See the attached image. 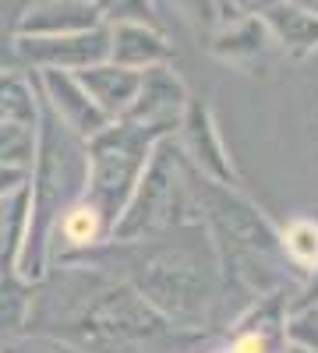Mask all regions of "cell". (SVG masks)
<instances>
[{"label": "cell", "mask_w": 318, "mask_h": 353, "mask_svg": "<svg viewBox=\"0 0 318 353\" xmlns=\"http://www.w3.org/2000/svg\"><path fill=\"white\" fill-rule=\"evenodd\" d=\"M181 14L195 25V28H206V32H216L223 25V0H177Z\"/></svg>", "instance_id": "cell-22"}, {"label": "cell", "mask_w": 318, "mask_h": 353, "mask_svg": "<svg viewBox=\"0 0 318 353\" xmlns=\"http://www.w3.org/2000/svg\"><path fill=\"white\" fill-rule=\"evenodd\" d=\"M283 251L294 265L311 272L318 265V223L315 219H294L283 230Z\"/></svg>", "instance_id": "cell-19"}, {"label": "cell", "mask_w": 318, "mask_h": 353, "mask_svg": "<svg viewBox=\"0 0 318 353\" xmlns=\"http://www.w3.org/2000/svg\"><path fill=\"white\" fill-rule=\"evenodd\" d=\"M184 209H188V176L181 166V149L166 134L152 145L124 212L110 230V241L131 244V241L159 237L163 230H177Z\"/></svg>", "instance_id": "cell-4"}, {"label": "cell", "mask_w": 318, "mask_h": 353, "mask_svg": "<svg viewBox=\"0 0 318 353\" xmlns=\"http://www.w3.org/2000/svg\"><path fill=\"white\" fill-rule=\"evenodd\" d=\"M74 78L110 121H121V117L128 113V106H131V99H135V92H138L141 71H131V68H121L113 61H103V64H92L85 71H74Z\"/></svg>", "instance_id": "cell-11"}, {"label": "cell", "mask_w": 318, "mask_h": 353, "mask_svg": "<svg viewBox=\"0 0 318 353\" xmlns=\"http://www.w3.org/2000/svg\"><path fill=\"white\" fill-rule=\"evenodd\" d=\"M36 163V128L0 121V166L28 173Z\"/></svg>", "instance_id": "cell-17"}, {"label": "cell", "mask_w": 318, "mask_h": 353, "mask_svg": "<svg viewBox=\"0 0 318 353\" xmlns=\"http://www.w3.org/2000/svg\"><path fill=\"white\" fill-rule=\"evenodd\" d=\"M106 25L96 0H32L18 25V36H64Z\"/></svg>", "instance_id": "cell-9"}, {"label": "cell", "mask_w": 318, "mask_h": 353, "mask_svg": "<svg viewBox=\"0 0 318 353\" xmlns=\"http://www.w3.org/2000/svg\"><path fill=\"white\" fill-rule=\"evenodd\" d=\"M99 14L106 25L117 21H141V25H156V8L152 0H96Z\"/></svg>", "instance_id": "cell-21"}, {"label": "cell", "mask_w": 318, "mask_h": 353, "mask_svg": "<svg viewBox=\"0 0 318 353\" xmlns=\"http://www.w3.org/2000/svg\"><path fill=\"white\" fill-rule=\"evenodd\" d=\"M0 121L4 124H39V88L36 78H25L11 68H0Z\"/></svg>", "instance_id": "cell-15"}, {"label": "cell", "mask_w": 318, "mask_h": 353, "mask_svg": "<svg viewBox=\"0 0 318 353\" xmlns=\"http://www.w3.org/2000/svg\"><path fill=\"white\" fill-rule=\"evenodd\" d=\"M25 184V173L21 170H11V166H0V194H8L14 188Z\"/></svg>", "instance_id": "cell-25"}, {"label": "cell", "mask_w": 318, "mask_h": 353, "mask_svg": "<svg viewBox=\"0 0 318 353\" xmlns=\"http://www.w3.org/2000/svg\"><path fill=\"white\" fill-rule=\"evenodd\" d=\"M32 318V290L14 276H0V332H18Z\"/></svg>", "instance_id": "cell-18"}, {"label": "cell", "mask_w": 318, "mask_h": 353, "mask_svg": "<svg viewBox=\"0 0 318 353\" xmlns=\"http://www.w3.org/2000/svg\"><path fill=\"white\" fill-rule=\"evenodd\" d=\"M184 106H188L184 81L173 74L170 64H159V68L141 71L138 92H135V99H131V106H128V113L121 117V121L135 124V128H149V131L170 134L173 124H181Z\"/></svg>", "instance_id": "cell-6"}, {"label": "cell", "mask_w": 318, "mask_h": 353, "mask_svg": "<svg viewBox=\"0 0 318 353\" xmlns=\"http://www.w3.org/2000/svg\"><path fill=\"white\" fill-rule=\"evenodd\" d=\"M262 21L269 28V36L294 53H308L318 46V11L311 8H301L294 0H279L276 8L262 14Z\"/></svg>", "instance_id": "cell-12"}, {"label": "cell", "mask_w": 318, "mask_h": 353, "mask_svg": "<svg viewBox=\"0 0 318 353\" xmlns=\"http://www.w3.org/2000/svg\"><path fill=\"white\" fill-rule=\"evenodd\" d=\"M266 36H269V28L262 18H255V14H244V18H234V21H226L219 25L216 32H212V53L223 57V61H234V64H244L248 57H258L266 50Z\"/></svg>", "instance_id": "cell-13"}, {"label": "cell", "mask_w": 318, "mask_h": 353, "mask_svg": "<svg viewBox=\"0 0 318 353\" xmlns=\"http://www.w3.org/2000/svg\"><path fill=\"white\" fill-rule=\"evenodd\" d=\"M276 4H279V0H223V14H226L223 25L230 21V14H241V18H244V14H255V18H262V14H266L269 8H276Z\"/></svg>", "instance_id": "cell-24"}, {"label": "cell", "mask_w": 318, "mask_h": 353, "mask_svg": "<svg viewBox=\"0 0 318 353\" xmlns=\"http://www.w3.org/2000/svg\"><path fill=\"white\" fill-rule=\"evenodd\" d=\"M85 293L74 307V314L46 318V329H61L68 339H78L81 346H92L96 353H146L156 350L170 336V321L149 307L131 286L99 283V290L89 293V276H81Z\"/></svg>", "instance_id": "cell-2"}, {"label": "cell", "mask_w": 318, "mask_h": 353, "mask_svg": "<svg viewBox=\"0 0 318 353\" xmlns=\"http://www.w3.org/2000/svg\"><path fill=\"white\" fill-rule=\"evenodd\" d=\"M286 336H290L301 350H318V311H304L297 314L290 325H286Z\"/></svg>", "instance_id": "cell-23"}, {"label": "cell", "mask_w": 318, "mask_h": 353, "mask_svg": "<svg viewBox=\"0 0 318 353\" xmlns=\"http://www.w3.org/2000/svg\"><path fill=\"white\" fill-rule=\"evenodd\" d=\"M181 124H184V152L195 159V166L206 173L209 181L234 188V166H230V159L223 156V145H219L209 106L198 103V99H188Z\"/></svg>", "instance_id": "cell-8"}, {"label": "cell", "mask_w": 318, "mask_h": 353, "mask_svg": "<svg viewBox=\"0 0 318 353\" xmlns=\"http://www.w3.org/2000/svg\"><path fill=\"white\" fill-rule=\"evenodd\" d=\"M32 0H0V68H11L14 57V39H18V25L28 11Z\"/></svg>", "instance_id": "cell-20"}, {"label": "cell", "mask_w": 318, "mask_h": 353, "mask_svg": "<svg viewBox=\"0 0 318 353\" xmlns=\"http://www.w3.org/2000/svg\"><path fill=\"white\" fill-rule=\"evenodd\" d=\"M141 251L131 258V290L149 307H156L173 329H201L212 304L219 301L216 258L206 244L201 223L184 230V241H131Z\"/></svg>", "instance_id": "cell-1"}, {"label": "cell", "mask_w": 318, "mask_h": 353, "mask_svg": "<svg viewBox=\"0 0 318 353\" xmlns=\"http://www.w3.org/2000/svg\"><path fill=\"white\" fill-rule=\"evenodd\" d=\"M57 233H61V241L68 248H85L89 251L92 244H99L103 233H110L103 212L89 198H74L68 209L61 212V223H57Z\"/></svg>", "instance_id": "cell-16"}, {"label": "cell", "mask_w": 318, "mask_h": 353, "mask_svg": "<svg viewBox=\"0 0 318 353\" xmlns=\"http://www.w3.org/2000/svg\"><path fill=\"white\" fill-rule=\"evenodd\" d=\"M14 57L39 71H85L110 61V25H96L85 32L64 36H18Z\"/></svg>", "instance_id": "cell-5"}, {"label": "cell", "mask_w": 318, "mask_h": 353, "mask_svg": "<svg viewBox=\"0 0 318 353\" xmlns=\"http://www.w3.org/2000/svg\"><path fill=\"white\" fill-rule=\"evenodd\" d=\"M159 138L166 134L135 128L124 121H110L99 134L85 141V194L81 198H89L103 212L110 230L124 212V205L141 176V166H146Z\"/></svg>", "instance_id": "cell-3"}, {"label": "cell", "mask_w": 318, "mask_h": 353, "mask_svg": "<svg viewBox=\"0 0 318 353\" xmlns=\"http://www.w3.org/2000/svg\"><path fill=\"white\" fill-rule=\"evenodd\" d=\"M28 226V184L0 194V276H11Z\"/></svg>", "instance_id": "cell-14"}, {"label": "cell", "mask_w": 318, "mask_h": 353, "mask_svg": "<svg viewBox=\"0 0 318 353\" xmlns=\"http://www.w3.org/2000/svg\"><path fill=\"white\" fill-rule=\"evenodd\" d=\"M36 88H39L43 103L53 110L57 121L71 134H78L81 141H89L92 134H99L110 124V117L89 99V92L78 85V78L71 71H39Z\"/></svg>", "instance_id": "cell-7"}, {"label": "cell", "mask_w": 318, "mask_h": 353, "mask_svg": "<svg viewBox=\"0 0 318 353\" xmlns=\"http://www.w3.org/2000/svg\"><path fill=\"white\" fill-rule=\"evenodd\" d=\"M110 61L131 68V71H146L173 61V46L156 25H141V21H117L110 25Z\"/></svg>", "instance_id": "cell-10"}]
</instances>
